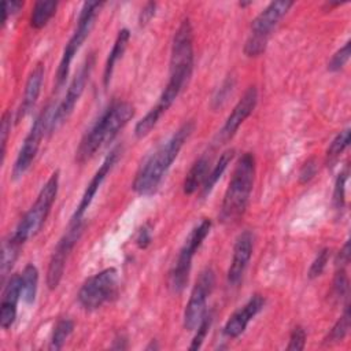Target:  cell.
<instances>
[{"mask_svg": "<svg viewBox=\"0 0 351 351\" xmlns=\"http://www.w3.org/2000/svg\"><path fill=\"white\" fill-rule=\"evenodd\" d=\"M210 325H211V314L206 313L204 317L202 318L200 324L197 325V332H196V335H195V337H193V340L189 346V350L195 351V350H199L202 347V344H203V341H204V339L208 333Z\"/></svg>", "mask_w": 351, "mask_h": 351, "instance_id": "31", "label": "cell"}, {"mask_svg": "<svg viewBox=\"0 0 351 351\" xmlns=\"http://www.w3.org/2000/svg\"><path fill=\"white\" fill-rule=\"evenodd\" d=\"M255 178V156L245 152L237 160L232 178L225 191L219 219L222 223H233L239 221L248 206Z\"/></svg>", "mask_w": 351, "mask_h": 351, "instance_id": "3", "label": "cell"}, {"mask_svg": "<svg viewBox=\"0 0 351 351\" xmlns=\"http://www.w3.org/2000/svg\"><path fill=\"white\" fill-rule=\"evenodd\" d=\"M304 344H306V330L300 325H298L291 332L289 343L287 346V350L300 351V350L304 348Z\"/></svg>", "mask_w": 351, "mask_h": 351, "instance_id": "33", "label": "cell"}, {"mask_svg": "<svg viewBox=\"0 0 351 351\" xmlns=\"http://www.w3.org/2000/svg\"><path fill=\"white\" fill-rule=\"evenodd\" d=\"M55 107H52L51 104L47 106L36 118L34 123L32 125L27 136L25 137L22 147L16 155V159L14 162L12 166V178L18 180L21 178L33 165L34 158L38 152L41 140L44 137V134L48 132L49 129V122H51V117Z\"/></svg>", "mask_w": 351, "mask_h": 351, "instance_id": "8", "label": "cell"}, {"mask_svg": "<svg viewBox=\"0 0 351 351\" xmlns=\"http://www.w3.org/2000/svg\"><path fill=\"white\" fill-rule=\"evenodd\" d=\"M58 8L56 1H36L32 10L30 25L34 29H43L55 15Z\"/></svg>", "mask_w": 351, "mask_h": 351, "instance_id": "24", "label": "cell"}, {"mask_svg": "<svg viewBox=\"0 0 351 351\" xmlns=\"http://www.w3.org/2000/svg\"><path fill=\"white\" fill-rule=\"evenodd\" d=\"M210 230H211V221L203 219L200 221L199 225H196L191 230L189 236L184 241V245L181 247L178 256L174 262V266L169 274V287L173 292L178 293L185 288L188 282L191 266H192V259L196 251L203 244L204 239L208 236Z\"/></svg>", "mask_w": 351, "mask_h": 351, "instance_id": "7", "label": "cell"}, {"mask_svg": "<svg viewBox=\"0 0 351 351\" xmlns=\"http://www.w3.org/2000/svg\"><path fill=\"white\" fill-rule=\"evenodd\" d=\"M233 156H234V149H226V151H223V152L221 154L219 159L217 160V163L214 165V167L211 169V171L207 174L206 181H204V184L202 185V196H206V195H208V193L213 191L214 185H215L217 181L222 177L223 171L226 170L228 165L232 162Z\"/></svg>", "mask_w": 351, "mask_h": 351, "instance_id": "23", "label": "cell"}, {"mask_svg": "<svg viewBox=\"0 0 351 351\" xmlns=\"http://www.w3.org/2000/svg\"><path fill=\"white\" fill-rule=\"evenodd\" d=\"M256 101H258V90H256L255 86H250L244 92L241 99L237 101V104L233 107L232 112L229 114V117L226 118L223 126L221 128V130L218 133V140L221 143H225V141L230 140L236 134V132L240 128V125L254 111V108L256 106Z\"/></svg>", "mask_w": 351, "mask_h": 351, "instance_id": "13", "label": "cell"}, {"mask_svg": "<svg viewBox=\"0 0 351 351\" xmlns=\"http://www.w3.org/2000/svg\"><path fill=\"white\" fill-rule=\"evenodd\" d=\"M351 55V41H347L329 60L328 63V70L329 71H339L340 69L344 67V64L348 62Z\"/></svg>", "mask_w": 351, "mask_h": 351, "instance_id": "30", "label": "cell"}, {"mask_svg": "<svg viewBox=\"0 0 351 351\" xmlns=\"http://www.w3.org/2000/svg\"><path fill=\"white\" fill-rule=\"evenodd\" d=\"M350 144V128L341 130L340 133L336 134V137L332 140L326 149V163H333L337 160L340 154L348 147Z\"/></svg>", "mask_w": 351, "mask_h": 351, "instance_id": "27", "label": "cell"}, {"mask_svg": "<svg viewBox=\"0 0 351 351\" xmlns=\"http://www.w3.org/2000/svg\"><path fill=\"white\" fill-rule=\"evenodd\" d=\"M21 296V274H12L4 287L0 304V325L3 329L12 326L16 318V306Z\"/></svg>", "mask_w": 351, "mask_h": 351, "instance_id": "17", "label": "cell"}, {"mask_svg": "<svg viewBox=\"0 0 351 351\" xmlns=\"http://www.w3.org/2000/svg\"><path fill=\"white\" fill-rule=\"evenodd\" d=\"M22 243L16 241L11 234L4 240L3 248H1V261H0V273H1V282H4L7 274L11 271L12 266L15 265V261L19 256Z\"/></svg>", "mask_w": 351, "mask_h": 351, "instance_id": "21", "label": "cell"}, {"mask_svg": "<svg viewBox=\"0 0 351 351\" xmlns=\"http://www.w3.org/2000/svg\"><path fill=\"white\" fill-rule=\"evenodd\" d=\"M136 244L138 248H147L148 244L151 243V229L148 225H144L141 229H138L136 239H134Z\"/></svg>", "mask_w": 351, "mask_h": 351, "instance_id": "38", "label": "cell"}, {"mask_svg": "<svg viewBox=\"0 0 351 351\" xmlns=\"http://www.w3.org/2000/svg\"><path fill=\"white\" fill-rule=\"evenodd\" d=\"M129 38H130V33L128 29H121L117 34V38L114 41V45L108 53V58L106 60V64H104V73H103V84L104 86L107 88L110 81H111V77H112V73H114V69H115V64L118 63V60L122 58L126 47H128V43H129Z\"/></svg>", "mask_w": 351, "mask_h": 351, "instance_id": "20", "label": "cell"}, {"mask_svg": "<svg viewBox=\"0 0 351 351\" xmlns=\"http://www.w3.org/2000/svg\"><path fill=\"white\" fill-rule=\"evenodd\" d=\"M350 263V241H347L337 254L336 267H346Z\"/></svg>", "mask_w": 351, "mask_h": 351, "instance_id": "39", "label": "cell"}, {"mask_svg": "<svg viewBox=\"0 0 351 351\" xmlns=\"http://www.w3.org/2000/svg\"><path fill=\"white\" fill-rule=\"evenodd\" d=\"M208 167H210V158L207 155H202L189 169V171L185 176L184 184H182V191L185 195H192L195 193L199 188L206 181V177L208 174Z\"/></svg>", "mask_w": 351, "mask_h": 351, "instance_id": "19", "label": "cell"}, {"mask_svg": "<svg viewBox=\"0 0 351 351\" xmlns=\"http://www.w3.org/2000/svg\"><path fill=\"white\" fill-rule=\"evenodd\" d=\"M232 86H233V84L230 82V80H226V81L223 82V85L219 88L218 95L214 97V103H215L217 106H221L222 101L226 100V96L232 92Z\"/></svg>", "mask_w": 351, "mask_h": 351, "instance_id": "40", "label": "cell"}, {"mask_svg": "<svg viewBox=\"0 0 351 351\" xmlns=\"http://www.w3.org/2000/svg\"><path fill=\"white\" fill-rule=\"evenodd\" d=\"M134 115V107L129 101H115L108 106L92 128L84 134L75 151L78 163L88 162L106 143H110Z\"/></svg>", "mask_w": 351, "mask_h": 351, "instance_id": "2", "label": "cell"}, {"mask_svg": "<svg viewBox=\"0 0 351 351\" xmlns=\"http://www.w3.org/2000/svg\"><path fill=\"white\" fill-rule=\"evenodd\" d=\"M350 319H351V315H350V306L347 304L346 308H344V313L341 314V317L336 321V324L332 326V329L328 332L326 337L324 339V343L325 344H335V343H339L341 341L347 333H348V329H350Z\"/></svg>", "mask_w": 351, "mask_h": 351, "instance_id": "25", "label": "cell"}, {"mask_svg": "<svg viewBox=\"0 0 351 351\" xmlns=\"http://www.w3.org/2000/svg\"><path fill=\"white\" fill-rule=\"evenodd\" d=\"M329 258H330V250H329V248H322V250L317 254V256L314 258V261L311 262L310 269H308V271H307V277H308L310 280H314V278L319 277V276L322 274V271L325 270Z\"/></svg>", "mask_w": 351, "mask_h": 351, "instance_id": "29", "label": "cell"}, {"mask_svg": "<svg viewBox=\"0 0 351 351\" xmlns=\"http://www.w3.org/2000/svg\"><path fill=\"white\" fill-rule=\"evenodd\" d=\"M263 306H265V298L262 295L256 293L251 296L250 300L241 308L234 311L226 321L223 326L225 336L230 339L239 337L245 330L250 321L263 308Z\"/></svg>", "mask_w": 351, "mask_h": 351, "instance_id": "16", "label": "cell"}, {"mask_svg": "<svg viewBox=\"0 0 351 351\" xmlns=\"http://www.w3.org/2000/svg\"><path fill=\"white\" fill-rule=\"evenodd\" d=\"M82 228H84L82 221H80V222L70 221L67 230L58 241V244L52 252V256L49 259V265H48V270H47V285L49 289H55L59 285V282L63 277L66 262H67L74 245L77 244V241L81 237Z\"/></svg>", "mask_w": 351, "mask_h": 351, "instance_id": "11", "label": "cell"}, {"mask_svg": "<svg viewBox=\"0 0 351 351\" xmlns=\"http://www.w3.org/2000/svg\"><path fill=\"white\" fill-rule=\"evenodd\" d=\"M252 248H254V234L250 230L241 232L236 239L230 266L228 269L226 277L230 285H237L241 281L244 271L248 266V262L251 259Z\"/></svg>", "mask_w": 351, "mask_h": 351, "instance_id": "15", "label": "cell"}, {"mask_svg": "<svg viewBox=\"0 0 351 351\" xmlns=\"http://www.w3.org/2000/svg\"><path fill=\"white\" fill-rule=\"evenodd\" d=\"M318 166H317V160L315 158H308L300 167L299 170V182L300 184H307L310 182L315 174H317Z\"/></svg>", "mask_w": 351, "mask_h": 351, "instance_id": "35", "label": "cell"}, {"mask_svg": "<svg viewBox=\"0 0 351 351\" xmlns=\"http://www.w3.org/2000/svg\"><path fill=\"white\" fill-rule=\"evenodd\" d=\"M293 1L278 0L271 1L263 11H261L251 23V33L244 44V53L250 58L259 56L265 52L269 37L276 29L281 18L289 11Z\"/></svg>", "mask_w": 351, "mask_h": 351, "instance_id": "5", "label": "cell"}, {"mask_svg": "<svg viewBox=\"0 0 351 351\" xmlns=\"http://www.w3.org/2000/svg\"><path fill=\"white\" fill-rule=\"evenodd\" d=\"M38 288V270L33 263H27L21 274V292L25 303L32 304Z\"/></svg>", "mask_w": 351, "mask_h": 351, "instance_id": "22", "label": "cell"}, {"mask_svg": "<svg viewBox=\"0 0 351 351\" xmlns=\"http://www.w3.org/2000/svg\"><path fill=\"white\" fill-rule=\"evenodd\" d=\"M43 80H44V64L43 63H37V66L32 70V73L27 77V81L25 84V92H23V97L21 101V106L16 110V122H19L22 118H25L32 108L34 107L40 90H41V85H43Z\"/></svg>", "mask_w": 351, "mask_h": 351, "instance_id": "18", "label": "cell"}, {"mask_svg": "<svg viewBox=\"0 0 351 351\" xmlns=\"http://www.w3.org/2000/svg\"><path fill=\"white\" fill-rule=\"evenodd\" d=\"M214 284H215V274H214L213 269L206 267L204 270H202L193 288H192L189 300L184 310V328L185 329L193 330L200 324L202 318L206 314L207 298L213 292Z\"/></svg>", "mask_w": 351, "mask_h": 351, "instance_id": "12", "label": "cell"}, {"mask_svg": "<svg viewBox=\"0 0 351 351\" xmlns=\"http://www.w3.org/2000/svg\"><path fill=\"white\" fill-rule=\"evenodd\" d=\"M348 178V167H344L341 170L335 181V189H333V207L336 211H341L346 204V182Z\"/></svg>", "mask_w": 351, "mask_h": 351, "instance_id": "28", "label": "cell"}, {"mask_svg": "<svg viewBox=\"0 0 351 351\" xmlns=\"http://www.w3.org/2000/svg\"><path fill=\"white\" fill-rule=\"evenodd\" d=\"M11 111H5L1 117V126H0V136H1V162H4L5 158V148H7V141L8 136L11 133Z\"/></svg>", "mask_w": 351, "mask_h": 351, "instance_id": "34", "label": "cell"}, {"mask_svg": "<svg viewBox=\"0 0 351 351\" xmlns=\"http://www.w3.org/2000/svg\"><path fill=\"white\" fill-rule=\"evenodd\" d=\"M101 7H103L101 1H85L84 3L82 8L80 11L77 27H75L73 36L70 37V40L67 41V44L63 49L60 62H59V67L56 71V86L58 88L64 84L66 77L69 75L70 64H71L75 53L84 44V41L90 34V32L95 26V21H96Z\"/></svg>", "mask_w": 351, "mask_h": 351, "instance_id": "6", "label": "cell"}, {"mask_svg": "<svg viewBox=\"0 0 351 351\" xmlns=\"http://www.w3.org/2000/svg\"><path fill=\"white\" fill-rule=\"evenodd\" d=\"M95 66V55L89 53V56L85 59V62L82 63V66L80 67L78 73L74 75V78L71 80L67 92L63 97V100L59 103V106L53 110L52 117H51V122H49V129L48 133H53L58 128H60L66 119L71 115V112L74 111L75 104L78 103L80 97L82 96L86 82L89 80V75L93 70Z\"/></svg>", "mask_w": 351, "mask_h": 351, "instance_id": "10", "label": "cell"}, {"mask_svg": "<svg viewBox=\"0 0 351 351\" xmlns=\"http://www.w3.org/2000/svg\"><path fill=\"white\" fill-rule=\"evenodd\" d=\"M23 7L22 1H3L1 4V25L4 26L8 18L16 14Z\"/></svg>", "mask_w": 351, "mask_h": 351, "instance_id": "36", "label": "cell"}, {"mask_svg": "<svg viewBox=\"0 0 351 351\" xmlns=\"http://www.w3.org/2000/svg\"><path fill=\"white\" fill-rule=\"evenodd\" d=\"M155 10H156V3H152V1L147 3L141 8V12L138 15V25L144 27L152 19V16L155 15Z\"/></svg>", "mask_w": 351, "mask_h": 351, "instance_id": "37", "label": "cell"}, {"mask_svg": "<svg viewBox=\"0 0 351 351\" xmlns=\"http://www.w3.org/2000/svg\"><path fill=\"white\" fill-rule=\"evenodd\" d=\"M119 154H121V148H119V147H115V148L111 149V152L106 156V159L103 160L101 166L97 169V171L95 173V176L92 177V180L89 181V184L86 185V189H85V192L82 193V197H81V200H80V203H78V206H77V208H75V211H74V214H73V217H71L70 221H77V222L82 221V218H84L86 210L89 208V206H90L93 197L96 196V193H97V191H99L101 182L104 181V178L107 177V174L111 171V169H112L114 165L117 163Z\"/></svg>", "mask_w": 351, "mask_h": 351, "instance_id": "14", "label": "cell"}, {"mask_svg": "<svg viewBox=\"0 0 351 351\" xmlns=\"http://www.w3.org/2000/svg\"><path fill=\"white\" fill-rule=\"evenodd\" d=\"M195 129L193 121L184 122L169 140L162 143L138 167L132 188L136 193L141 196L154 195L166 173L169 171L171 163L178 156L181 148L189 138Z\"/></svg>", "mask_w": 351, "mask_h": 351, "instance_id": "1", "label": "cell"}, {"mask_svg": "<svg viewBox=\"0 0 351 351\" xmlns=\"http://www.w3.org/2000/svg\"><path fill=\"white\" fill-rule=\"evenodd\" d=\"M73 329H74V322L71 319H69V318L59 319L53 328L49 348L60 350L63 347V344L66 343V340L69 339V336L71 335Z\"/></svg>", "mask_w": 351, "mask_h": 351, "instance_id": "26", "label": "cell"}, {"mask_svg": "<svg viewBox=\"0 0 351 351\" xmlns=\"http://www.w3.org/2000/svg\"><path fill=\"white\" fill-rule=\"evenodd\" d=\"M118 273L114 267L104 269L89 277L78 291V302L85 310H96L117 293Z\"/></svg>", "mask_w": 351, "mask_h": 351, "instance_id": "9", "label": "cell"}, {"mask_svg": "<svg viewBox=\"0 0 351 351\" xmlns=\"http://www.w3.org/2000/svg\"><path fill=\"white\" fill-rule=\"evenodd\" d=\"M59 189V171H53L51 177L47 180V182L43 185L34 204L25 213V215L21 218L18 226L15 228L14 233L11 234L16 241L25 244L27 239L32 236H36L43 225L45 223L51 207L56 199Z\"/></svg>", "mask_w": 351, "mask_h": 351, "instance_id": "4", "label": "cell"}, {"mask_svg": "<svg viewBox=\"0 0 351 351\" xmlns=\"http://www.w3.org/2000/svg\"><path fill=\"white\" fill-rule=\"evenodd\" d=\"M348 291V277L346 267H337L333 278V293L336 298L341 299L347 295Z\"/></svg>", "mask_w": 351, "mask_h": 351, "instance_id": "32", "label": "cell"}]
</instances>
